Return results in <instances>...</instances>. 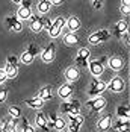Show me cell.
Wrapping results in <instances>:
<instances>
[{"label": "cell", "instance_id": "12", "mask_svg": "<svg viewBox=\"0 0 130 132\" xmlns=\"http://www.w3.org/2000/svg\"><path fill=\"white\" fill-rule=\"evenodd\" d=\"M124 87H126V84H124V80L121 79V78H114V79L109 82V85H107V88L110 90L112 93H121L124 90Z\"/></svg>", "mask_w": 130, "mask_h": 132}, {"label": "cell", "instance_id": "34", "mask_svg": "<svg viewBox=\"0 0 130 132\" xmlns=\"http://www.w3.org/2000/svg\"><path fill=\"white\" fill-rule=\"evenodd\" d=\"M50 26H52V21L45 17V20H42V27H45V29L49 30V29H50Z\"/></svg>", "mask_w": 130, "mask_h": 132}, {"label": "cell", "instance_id": "38", "mask_svg": "<svg viewBox=\"0 0 130 132\" xmlns=\"http://www.w3.org/2000/svg\"><path fill=\"white\" fill-rule=\"evenodd\" d=\"M123 40H124V43H126L127 46L130 44V40H129V34H127V32H124V34H123Z\"/></svg>", "mask_w": 130, "mask_h": 132}, {"label": "cell", "instance_id": "36", "mask_svg": "<svg viewBox=\"0 0 130 132\" xmlns=\"http://www.w3.org/2000/svg\"><path fill=\"white\" fill-rule=\"evenodd\" d=\"M121 12L124 14V15H127L130 12V6H126V5H121Z\"/></svg>", "mask_w": 130, "mask_h": 132}, {"label": "cell", "instance_id": "16", "mask_svg": "<svg viewBox=\"0 0 130 132\" xmlns=\"http://www.w3.org/2000/svg\"><path fill=\"white\" fill-rule=\"evenodd\" d=\"M58 94H59V97H62V99H68V97H71V94H73V87H71L70 84H65V85H62V87L58 90Z\"/></svg>", "mask_w": 130, "mask_h": 132}, {"label": "cell", "instance_id": "27", "mask_svg": "<svg viewBox=\"0 0 130 132\" xmlns=\"http://www.w3.org/2000/svg\"><path fill=\"white\" fill-rule=\"evenodd\" d=\"M64 43H65V44H70V46H74V44H77V43H79V38H77V35H76V34L68 32V34L64 37Z\"/></svg>", "mask_w": 130, "mask_h": 132}, {"label": "cell", "instance_id": "11", "mask_svg": "<svg viewBox=\"0 0 130 132\" xmlns=\"http://www.w3.org/2000/svg\"><path fill=\"white\" fill-rule=\"evenodd\" d=\"M88 67H89V70H91L92 76H100L104 70V64L100 59H94L91 62H88Z\"/></svg>", "mask_w": 130, "mask_h": 132}, {"label": "cell", "instance_id": "22", "mask_svg": "<svg viewBox=\"0 0 130 132\" xmlns=\"http://www.w3.org/2000/svg\"><path fill=\"white\" fill-rule=\"evenodd\" d=\"M26 105L30 106V108H33V109H39V108H42V105H44V100H42V99H39V97L27 99V100H26Z\"/></svg>", "mask_w": 130, "mask_h": 132}, {"label": "cell", "instance_id": "8", "mask_svg": "<svg viewBox=\"0 0 130 132\" xmlns=\"http://www.w3.org/2000/svg\"><path fill=\"white\" fill-rule=\"evenodd\" d=\"M104 90H106V84H104V82H101V80H94L91 84V88L88 90V94H89L91 97H95V96L101 94Z\"/></svg>", "mask_w": 130, "mask_h": 132}, {"label": "cell", "instance_id": "42", "mask_svg": "<svg viewBox=\"0 0 130 132\" xmlns=\"http://www.w3.org/2000/svg\"><path fill=\"white\" fill-rule=\"evenodd\" d=\"M123 5H126V6H130V0H123Z\"/></svg>", "mask_w": 130, "mask_h": 132}, {"label": "cell", "instance_id": "35", "mask_svg": "<svg viewBox=\"0 0 130 132\" xmlns=\"http://www.w3.org/2000/svg\"><path fill=\"white\" fill-rule=\"evenodd\" d=\"M6 78H8V76H6V71H5V68H3V70H0V84H3V82L6 80Z\"/></svg>", "mask_w": 130, "mask_h": 132}, {"label": "cell", "instance_id": "20", "mask_svg": "<svg viewBox=\"0 0 130 132\" xmlns=\"http://www.w3.org/2000/svg\"><path fill=\"white\" fill-rule=\"evenodd\" d=\"M67 27H68L70 32L77 30L79 27H80V20H79L77 17H70V18L67 20Z\"/></svg>", "mask_w": 130, "mask_h": 132}, {"label": "cell", "instance_id": "25", "mask_svg": "<svg viewBox=\"0 0 130 132\" xmlns=\"http://www.w3.org/2000/svg\"><path fill=\"white\" fill-rule=\"evenodd\" d=\"M39 99H42V100H50L53 96H52V87L50 85H45L41 91H39Z\"/></svg>", "mask_w": 130, "mask_h": 132}, {"label": "cell", "instance_id": "18", "mask_svg": "<svg viewBox=\"0 0 130 132\" xmlns=\"http://www.w3.org/2000/svg\"><path fill=\"white\" fill-rule=\"evenodd\" d=\"M117 116H118V119H121V120H130V109L126 105L118 106Z\"/></svg>", "mask_w": 130, "mask_h": 132}, {"label": "cell", "instance_id": "10", "mask_svg": "<svg viewBox=\"0 0 130 132\" xmlns=\"http://www.w3.org/2000/svg\"><path fill=\"white\" fill-rule=\"evenodd\" d=\"M88 58H89V49H86V47L79 49L77 58H76V64L82 65V67H86L88 65Z\"/></svg>", "mask_w": 130, "mask_h": 132}, {"label": "cell", "instance_id": "21", "mask_svg": "<svg viewBox=\"0 0 130 132\" xmlns=\"http://www.w3.org/2000/svg\"><path fill=\"white\" fill-rule=\"evenodd\" d=\"M107 62H109V67L112 68V70H121L123 68V59L121 58H118V56H114V58H110V59H107Z\"/></svg>", "mask_w": 130, "mask_h": 132}, {"label": "cell", "instance_id": "33", "mask_svg": "<svg viewBox=\"0 0 130 132\" xmlns=\"http://www.w3.org/2000/svg\"><path fill=\"white\" fill-rule=\"evenodd\" d=\"M6 97H8V88L0 87V103H3L6 100Z\"/></svg>", "mask_w": 130, "mask_h": 132}, {"label": "cell", "instance_id": "13", "mask_svg": "<svg viewBox=\"0 0 130 132\" xmlns=\"http://www.w3.org/2000/svg\"><path fill=\"white\" fill-rule=\"evenodd\" d=\"M86 106L89 109H92V111H101L104 106H106V99H103V97H95V99L89 100L86 103Z\"/></svg>", "mask_w": 130, "mask_h": 132}, {"label": "cell", "instance_id": "28", "mask_svg": "<svg viewBox=\"0 0 130 132\" xmlns=\"http://www.w3.org/2000/svg\"><path fill=\"white\" fill-rule=\"evenodd\" d=\"M50 6H52L50 0H39V2H38V11H39V12H42V14L49 12Z\"/></svg>", "mask_w": 130, "mask_h": 132}, {"label": "cell", "instance_id": "44", "mask_svg": "<svg viewBox=\"0 0 130 132\" xmlns=\"http://www.w3.org/2000/svg\"><path fill=\"white\" fill-rule=\"evenodd\" d=\"M92 2H98V0H92Z\"/></svg>", "mask_w": 130, "mask_h": 132}, {"label": "cell", "instance_id": "45", "mask_svg": "<svg viewBox=\"0 0 130 132\" xmlns=\"http://www.w3.org/2000/svg\"><path fill=\"white\" fill-rule=\"evenodd\" d=\"M0 132H3V131H2V129H0Z\"/></svg>", "mask_w": 130, "mask_h": 132}, {"label": "cell", "instance_id": "31", "mask_svg": "<svg viewBox=\"0 0 130 132\" xmlns=\"http://www.w3.org/2000/svg\"><path fill=\"white\" fill-rule=\"evenodd\" d=\"M9 114L12 116L14 119H20V117H21V109H20L18 106H11V108H9Z\"/></svg>", "mask_w": 130, "mask_h": 132}, {"label": "cell", "instance_id": "1", "mask_svg": "<svg viewBox=\"0 0 130 132\" xmlns=\"http://www.w3.org/2000/svg\"><path fill=\"white\" fill-rule=\"evenodd\" d=\"M5 71H6L8 78H15L17 76V73H18V59H17V56H9L8 58Z\"/></svg>", "mask_w": 130, "mask_h": 132}, {"label": "cell", "instance_id": "26", "mask_svg": "<svg viewBox=\"0 0 130 132\" xmlns=\"http://www.w3.org/2000/svg\"><path fill=\"white\" fill-rule=\"evenodd\" d=\"M36 125H38L41 129H45L47 131V116L44 112H38L36 114Z\"/></svg>", "mask_w": 130, "mask_h": 132}, {"label": "cell", "instance_id": "14", "mask_svg": "<svg viewBox=\"0 0 130 132\" xmlns=\"http://www.w3.org/2000/svg\"><path fill=\"white\" fill-rule=\"evenodd\" d=\"M6 24L11 27L12 30H15V32H20V30L23 29L21 20H20L18 17H8V18H6Z\"/></svg>", "mask_w": 130, "mask_h": 132}, {"label": "cell", "instance_id": "37", "mask_svg": "<svg viewBox=\"0 0 130 132\" xmlns=\"http://www.w3.org/2000/svg\"><path fill=\"white\" fill-rule=\"evenodd\" d=\"M23 132H35V129H33V126L27 125V126H24V128H23Z\"/></svg>", "mask_w": 130, "mask_h": 132}, {"label": "cell", "instance_id": "23", "mask_svg": "<svg viewBox=\"0 0 130 132\" xmlns=\"http://www.w3.org/2000/svg\"><path fill=\"white\" fill-rule=\"evenodd\" d=\"M124 32H127V21L126 20H119L115 26V35L117 37H121Z\"/></svg>", "mask_w": 130, "mask_h": 132}, {"label": "cell", "instance_id": "6", "mask_svg": "<svg viewBox=\"0 0 130 132\" xmlns=\"http://www.w3.org/2000/svg\"><path fill=\"white\" fill-rule=\"evenodd\" d=\"M79 109H80V103H79L77 100L64 102L61 105V111L64 114H73V116H76V114H79Z\"/></svg>", "mask_w": 130, "mask_h": 132}, {"label": "cell", "instance_id": "29", "mask_svg": "<svg viewBox=\"0 0 130 132\" xmlns=\"http://www.w3.org/2000/svg\"><path fill=\"white\" fill-rule=\"evenodd\" d=\"M2 131L3 132H17V129H15V120H9V121H6V123L3 125Z\"/></svg>", "mask_w": 130, "mask_h": 132}, {"label": "cell", "instance_id": "43", "mask_svg": "<svg viewBox=\"0 0 130 132\" xmlns=\"http://www.w3.org/2000/svg\"><path fill=\"white\" fill-rule=\"evenodd\" d=\"M14 3H17V5H20V3H21V2H23V0H12Z\"/></svg>", "mask_w": 130, "mask_h": 132}, {"label": "cell", "instance_id": "9", "mask_svg": "<svg viewBox=\"0 0 130 132\" xmlns=\"http://www.w3.org/2000/svg\"><path fill=\"white\" fill-rule=\"evenodd\" d=\"M54 53H56V47H54V44L50 43L44 50L41 53V58H42V61L44 62H52L53 59H54Z\"/></svg>", "mask_w": 130, "mask_h": 132}, {"label": "cell", "instance_id": "32", "mask_svg": "<svg viewBox=\"0 0 130 132\" xmlns=\"http://www.w3.org/2000/svg\"><path fill=\"white\" fill-rule=\"evenodd\" d=\"M58 119V116L54 114V112H49L47 114V125H50V126H54V121Z\"/></svg>", "mask_w": 130, "mask_h": 132}, {"label": "cell", "instance_id": "3", "mask_svg": "<svg viewBox=\"0 0 130 132\" xmlns=\"http://www.w3.org/2000/svg\"><path fill=\"white\" fill-rule=\"evenodd\" d=\"M39 53V49L36 44H30L29 47H27V50L24 53H21V62L23 64H30L32 61H33V58L36 56Z\"/></svg>", "mask_w": 130, "mask_h": 132}, {"label": "cell", "instance_id": "19", "mask_svg": "<svg viewBox=\"0 0 130 132\" xmlns=\"http://www.w3.org/2000/svg\"><path fill=\"white\" fill-rule=\"evenodd\" d=\"M115 129L118 132H129L130 131V120H118L115 123Z\"/></svg>", "mask_w": 130, "mask_h": 132}, {"label": "cell", "instance_id": "4", "mask_svg": "<svg viewBox=\"0 0 130 132\" xmlns=\"http://www.w3.org/2000/svg\"><path fill=\"white\" fill-rule=\"evenodd\" d=\"M68 117H70L68 132H79V131H80V128H82V125H83V121H85V119H83L80 114H76V116L68 114Z\"/></svg>", "mask_w": 130, "mask_h": 132}, {"label": "cell", "instance_id": "17", "mask_svg": "<svg viewBox=\"0 0 130 132\" xmlns=\"http://www.w3.org/2000/svg\"><path fill=\"white\" fill-rule=\"evenodd\" d=\"M65 78L68 82H74V80L79 79V70L77 68H74V67H70V68H67V71H65Z\"/></svg>", "mask_w": 130, "mask_h": 132}, {"label": "cell", "instance_id": "2", "mask_svg": "<svg viewBox=\"0 0 130 132\" xmlns=\"http://www.w3.org/2000/svg\"><path fill=\"white\" fill-rule=\"evenodd\" d=\"M17 15H18L20 20H27V18H30V15H32V3H30L29 0H23V2L20 3V8H18V11H17Z\"/></svg>", "mask_w": 130, "mask_h": 132}, {"label": "cell", "instance_id": "39", "mask_svg": "<svg viewBox=\"0 0 130 132\" xmlns=\"http://www.w3.org/2000/svg\"><path fill=\"white\" fill-rule=\"evenodd\" d=\"M27 125H29V123H27V119L26 117H21V128H24Z\"/></svg>", "mask_w": 130, "mask_h": 132}, {"label": "cell", "instance_id": "15", "mask_svg": "<svg viewBox=\"0 0 130 132\" xmlns=\"http://www.w3.org/2000/svg\"><path fill=\"white\" fill-rule=\"evenodd\" d=\"M42 18L39 15H30V30L33 32H39L42 30Z\"/></svg>", "mask_w": 130, "mask_h": 132}, {"label": "cell", "instance_id": "40", "mask_svg": "<svg viewBox=\"0 0 130 132\" xmlns=\"http://www.w3.org/2000/svg\"><path fill=\"white\" fill-rule=\"evenodd\" d=\"M50 3L52 5H61V3H64V0H50Z\"/></svg>", "mask_w": 130, "mask_h": 132}, {"label": "cell", "instance_id": "41", "mask_svg": "<svg viewBox=\"0 0 130 132\" xmlns=\"http://www.w3.org/2000/svg\"><path fill=\"white\" fill-rule=\"evenodd\" d=\"M94 6H95V8H100V6H101V3H100V0H98V2H94Z\"/></svg>", "mask_w": 130, "mask_h": 132}, {"label": "cell", "instance_id": "30", "mask_svg": "<svg viewBox=\"0 0 130 132\" xmlns=\"http://www.w3.org/2000/svg\"><path fill=\"white\" fill-rule=\"evenodd\" d=\"M65 126H67V121H65L64 119H61V117H58L56 121H54V126H53V128H56L58 131H64Z\"/></svg>", "mask_w": 130, "mask_h": 132}, {"label": "cell", "instance_id": "5", "mask_svg": "<svg viewBox=\"0 0 130 132\" xmlns=\"http://www.w3.org/2000/svg\"><path fill=\"white\" fill-rule=\"evenodd\" d=\"M109 37H110L109 30L103 29V30H97V32L91 34L88 40H89L91 44H98V43H104V41H107V40H109Z\"/></svg>", "mask_w": 130, "mask_h": 132}, {"label": "cell", "instance_id": "24", "mask_svg": "<svg viewBox=\"0 0 130 132\" xmlns=\"http://www.w3.org/2000/svg\"><path fill=\"white\" fill-rule=\"evenodd\" d=\"M110 121H112V116H110V114L104 116V117H101V119H100V121H98V128H100L101 131L109 129V126H110Z\"/></svg>", "mask_w": 130, "mask_h": 132}, {"label": "cell", "instance_id": "7", "mask_svg": "<svg viewBox=\"0 0 130 132\" xmlns=\"http://www.w3.org/2000/svg\"><path fill=\"white\" fill-rule=\"evenodd\" d=\"M65 21L62 17H58L52 23V26L49 29V34H50V37L52 38H56V37H59L61 35V32H62V27H64Z\"/></svg>", "mask_w": 130, "mask_h": 132}]
</instances>
